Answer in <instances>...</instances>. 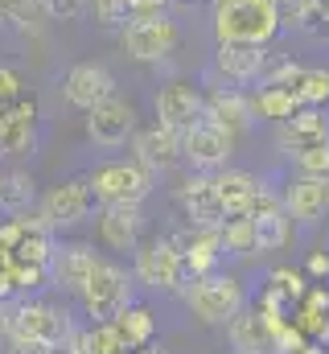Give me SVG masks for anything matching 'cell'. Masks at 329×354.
Here are the masks:
<instances>
[{
  "mask_svg": "<svg viewBox=\"0 0 329 354\" xmlns=\"http://www.w3.org/2000/svg\"><path fill=\"white\" fill-rule=\"evenodd\" d=\"M202 115H210L214 124H223L231 136L251 132L255 128V111H251V99L239 87H214L210 95H202Z\"/></svg>",
  "mask_w": 329,
  "mask_h": 354,
  "instance_id": "cell-18",
  "label": "cell"
},
{
  "mask_svg": "<svg viewBox=\"0 0 329 354\" xmlns=\"http://www.w3.org/2000/svg\"><path fill=\"white\" fill-rule=\"evenodd\" d=\"M132 153H136L132 161H140L149 174H169V169H177V161H181V132L169 128V124L136 128Z\"/></svg>",
  "mask_w": 329,
  "mask_h": 354,
  "instance_id": "cell-15",
  "label": "cell"
},
{
  "mask_svg": "<svg viewBox=\"0 0 329 354\" xmlns=\"http://www.w3.org/2000/svg\"><path fill=\"white\" fill-rule=\"evenodd\" d=\"M8 330L33 334V338L50 342V346H58V342L75 330V322H70V313H66L62 305H54V301L17 297V301H8Z\"/></svg>",
  "mask_w": 329,
  "mask_h": 354,
  "instance_id": "cell-9",
  "label": "cell"
},
{
  "mask_svg": "<svg viewBox=\"0 0 329 354\" xmlns=\"http://www.w3.org/2000/svg\"><path fill=\"white\" fill-rule=\"evenodd\" d=\"M99 243L107 252H132L144 235V202H111L99 206Z\"/></svg>",
  "mask_w": 329,
  "mask_h": 354,
  "instance_id": "cell-11",
  "label": "cell"
},
{
  "mask_svg": "<svg viewBox=\"0 0 329 354\" xmlns=\"http://www.w3.org/2000/svg\"><path fill=\"white\" fill-rule=\"evenodd\" d=\"M214 194H218V202H223V214L227 218H243L247 210H251V198H255V189H259V177L247 174V169H214Z\"/></svg>",
  "mask_w": 329,
  "mask_h": 354,
  "instance_id": "cell-21",
  "label": "cell"
},
{
  "mask_svg": "<svg viewBox=\"0 0 329 354\" xmlns=\"http://www.w3.org/2000/svg\"><path fill=\"white\" fill-rule=\"evenodd\" d=\"M79 346L86 354H124V351H128L111 317H107V322H91V326L82 330V342H79Z\"/></svg>",
  "mask_w": 329,
  "mask_h": 354,
  "instance_id": "cell-28",
  "label": "cell"
},
{
  "mask_svg": "<svg viewBox=\"0 0 329 354\" xmlns=\"http://www.w3.org/2000/svg\"><path fill=\"white\" fill-rule=\"evenodd\" d=\"M223 227H185V231H173L169 243L181 252V264H185V276L198 280L206 272H218V260H223Z\"/></svg>",
  "mask_w": 329,
  "mask_h": 354,
  "instance_id": "cell-13",
  "label": "cell"
},
{
  "mask_svg": "<svg viewBox=\"0 0 329 354\" xmlns=\"http://www.w3.org/2000/svg\"><path fill=\"white\" fill-rule=\"evenodd\" d=\"M95 248L91 243H58L54 248V260H50V284H58L62 292H75L86 284L91 276V264H95Z\"/></svg>",
  "mask_w": 329,
  "mask_h": 354,
  "instance_id": "cell-20",
  "label": "cell"
},
{
  "mask_svg": "<svg viewBox=\"0 0 329 354\" xmlns=\"http://www.w3.org/2000/svg\"><path fill=\"white\" fill-rule=\"evenodd\" d=\"M297 354H326V351H317V346H309V342H305V346H301Z\"/></svg>",
  "mask_w": 329,
  "mask_h": 354,
  "instance_id": "cell-39",
  "label": "cell"
},
{
  "mask_svg": "<svg viewBox=\"0 0 329 354\" xmlns=\"http://www.w3.org/2000/svg\"><path fill=\"white\" fill-rule=\"evenodd\" d=\"M177 46H181V25L169 12L164 17H149V21H128L120 29V50L132 62L161 66V62H169V54H177Z\"/></svg>",
  "mask_w": 329,
  "mask_h": 354,
  "instance_id": "cell-6",
  "label": "cell"
},
{
  "mask_svg": "<svg viewBox=\"0 0 329 354\" xmlns=\"http://www.w3.org/2000/svg\"><path fill=\"white\" fill-rule=\"evenodd\" d=\"M136 120H140L136 103L115 91V95H107L103 103H95L86 111V136H91L95 149H124L136 136V128H140Z\"/></svg>",
  "mask_w": 329,
  "mask_h": 354,
  "instance_id": "cell-10",
  "label": "cell"
},
{
  "mask_svg": "<svg viewBox=\"0 0 329 354\" xmlns=\"http://www.w3.org/2000/svg\"><path fill=\"white\" fill-rule=\"evenodd\" d=\"M153 111H157V124H169V128L181 132L202 115V91L194 83H185V79H173L153 95Z\"/></svg>",
  "mask_w": 329,
  "mask_h": 354,
  "instance_id": "cell-16",
  "label": "cell"
},
{
  "mask_svg": "<svg viewBox=\"0 0 329 354\" xmlns=\"http://www.w3.org/2000/svg\"><path fill=\"white\" fill-rule=\"evenodd\" d=\"M263 58H267V46L218 41V50H214V71H218L227 83L247 87V83H259V75H263Z\"/></svg>",
  "mask_w": 329,
  "mask_h": 354,
  "instance_id": "cell-19",
  "label": "cell"
},
{
  "mask_svg": "<svg viewBox=\"0 0 329 354\" xmlns=\"http://www.w3.org/2000/svg\"><path fill=\"white\" fill-rule=\"evenodd\" d=\"M231 153H235V136L210 115H198L189 128H181V161H189V169L214 174L231 161Z\"/></svg>",
  "mask_w": 329,
  "mask_h": 354,
  "instance_id": "cell-8",
  "label": "cell"
},
{
  "mask_svg": "<svg viewBox=\"0 0 329 354\" xmlns=\"http://www.w3.org/2000/svg\"><path fill=\"white\" fill-rule=\"evenodd\" d=\"M317 140H329L326 107H297L280 124V149H288V153H297L305 145H317Z\"/></svg>",
  "mask_w": 329,
  "mask_h": 354,
  "instance_id": "cell-23",
  "label": "cell"
},
{
  "mask_svg": "<svg viewBox=\"0 0 329 354\" xmlns=\"http://www.w3.org/2000/svg\"><path fill=\"white\" fill-rule=\"evenodd\" d=\"M223 252H231V256H255L259 252V243H255V223L251 218H227L223 223Z\"/></svg>",
  "mask_w": 329,
  "mask_h": 354,
  "instance_id": "cell-29",
  "label": "cell"
},
{
  "mask_svg": "<svg viewBox=\"0 0 329 354\" xmlns=\"http://www.w3.org/2000/svg\"><path fill=\"white\" fill-rule=\"evenodd\" d=\"M0 181H4V169H0Z\"/></svg>",
  "mask_w": 329,
  "mask_h": 354,
  "instance_id": "cell-41",
  "label": "cell"
},
{
  "mask_svg": "<svg viewBox=\"0 0 329 354\" xmlns=\"http://www.w3.org/2000/svg\"><path fill=\"white\" fill-rule=\"evenodd\" d=\"M132 354H161V351H153V342H149V346H140V351H132Z\"/></svg>",
  "mask_w": 329,
  "mask_h": 354,
  "instance_id": "cell-40",
  "label": "cell"
},
{
  "mask_svg": "<svg viewBox=\"0 0 329 354\" xmlns=\"http://www.w3.org/2000/svg\"><path fill=\"white\" fill-rule=\"evenodd\" d=\"M111 322H115V330H120V338H124L128 351H140V346H149V342L157 338V317H153L144 305H136V301L124 305Z\"/></svg>",
  "mask_w": 329,
  "mask_h": 354,
  "instance_id": "cell-24",
  "label": "cell"
},
{
  "mask_svg": "<svg viewBox=\"0 0 329 354\" xmlns=\"http://www.w3.org/2000/svg\"><path fill=\"white\" fill-rule=\"evenodd\" d=\"M86 12L103 29H124L132 21V0H86Z\"/></svg>",
  "mask_w": 329,
  "mask_h": 354,
  "instance_id": "cell-32",
  "label": "cell"
},
{
  "mask_svg": "<svg viewBox=\"0 0 329 354\" xmlns=\"http://www.w3.org/2000/svg\"><path fill=\"white\" fill-rule=\"evenodd\" d=\"M280 202H284L288 218H297V223H321L326 210H329V181L297 174L288 185H284Z\"/></svg>",
  "mask_w": 329,
  "mask_h": 354,
  "instance_id": "cell-17",
  "label": "cell"
},
{
  "mask_svg": "<svg viewBox=\"0 0 329 354\" xmlns=\"http://www.w3.org/2000/svg\"><path fill=\"white\" fill-rule=\"evenodd\" d=\"M79 301H82V313L91 322L115 317L124 305H132V276H128V268H120L115 260L95 256L91 276H86V284L79 288Z\"/></svg>",
  "mask_w": 329,
  "mask_h": 354,
  "instance_id": "cell-3",
  "label": "cell"
},
{
  "mask_svg": "<svg viewBox=\"0 0 329 354\" xmlns=\"http://www.w3.org/2000/svg\"><path fill=\"white\" fill-rule=\"evenodd\" d=\"M62 99L66 107L75 111H91L95 103H103L107 95H115V75L103 66V62H75L66 75H62Z\"/></svg>",
  "mask_w": 329,
  "mask_h": 354,
  "instance_id": "cell-12",
  "label": "cell"
},
{
  "mask_svg": "<svg viewBox=\"0 0 329 354\" xmlns=\"http://www.w3.org/2000/svg\"><path fill=\"white\" fill-rule=\"evenodd\" d=\"M292 165L301 177H321L329 181V140H317V145H305L292 153Z\"/></svg>",
  "mask_w": 329,
  "mask_h": 354,
  "instance_id": "cell-30",
  "label": "cell"
},
{
  "mask_svg": "<svg viewBox=\"0 0 329 354\" xmlns=\"http://www.w3.org/2000/svg\"><path fill=\"white\" fill-rule=\"evenodd\" d=\"M251 99V111H255V120H272V124H284L301 103H297V95L288 87H272V83H263V87L255 91V95H247Z\"/></svg>",
  "mask_w": 329,
  "mask_h": 354,
  "instance_id": "cell-26",
  "label": "cell"
},
{
  "mask_svg": "<svg viewBox=\"0 0 329 354\" xmlns=\"http://www.w3.org/2000/svg\"><path fill=\"white\" fill-rule=\"evenodd\" d=\"M50 351L54 346L41 342V338H33V334H17V330L4 334V354H50Z\"/></svg>",
  "mask_w": 329,
  "mask_h": 354,
  "instance_id": "cell-34",
  "label": "cell"
},
{
  "mask_svg": "<svg viewBox=\"0 0 329 354\" xmlns=\"http://www.w3.org/2000/svg\"><path fill=\"white\" fill-rule=\"evenodd\" d=\"M8 334V305H0V338Z\"/></svg>",
  "mask_w": 329,
  "mask_h": 354,
  "instance_id": "cell-38",
  "label": "cell"
},
{
  "mask_svg": "<svg viewBox=\"0 0 329 354\" xmlns=\"http://www.w3.org/2000/svg\"><path fill=\"white\" fill-rule=\"evenodd\" d=\"M8 272H12V288L17 297H33L50 284V268L41 264H25V260H8Z\"/></svg>",
  "mask_w": 329,
  "mask_h": 354,
  "instance_id": "cell-31",
  "label": "cell"
},
{
  "mask_svg": "<svg viewBox=\"0 0 329 354\" xmlns=\"http://www.w3.org/2000/svg\"><path fill=\"white\" fill-rule=\"evenodd\" d=\"M91 210H95V198H91L86 177H66V181L50 185V189L37 198V206H33V214H37L54 235H58V231H70V227H79V223H86Z\"/></svg>",
  "mask_w": 329,
  "mask_h": 354,
  "instance_id": "cell-7",
  "label": "cell"
},
{
  "mask_svg": "<svg viewBox=\"0 0 329 354\" xmlns=\"http://www.w3.org/2000/svg\"><path fill=\"white\" fill-rule=\"evenodd\" d=\"M280 37L276 0H214V41L272 46Z\"/></svg>",
  "mask_w": 329,
  "mask_h": 354,
  "instance_id": "cell-1",
  "label": "cell"
},
{
  "mask_svg": "<svg viewBox=\"0 0 329 354\" xmlns=\"http://www.w3.org/2000/svg\"><path fill=\"white\" fill-rule=\"evenodd\" d=\"M309 276H329V256L326 252H313V256H309Z\"/></svg>",
  "mask_w": 329,
  "mask_h": 354,
  "instance_id": "cell-37",
  "label": "cell"
},
{
  "mask_svg": "<svg viewBox=\"0 0 329 354\" xmlns=\"http://www.w3.org/2000/svg\"><path fill=\"white\" fill-rule=\"evenodd\" d=\"M173 198H177V206H181V214H185L189 227H223V223H227L223 202H218V194H214V177L210 174H198V169H194V174L177 185Z\"/></svg>",
  "mask_w": 329,
  "mask_h": 354,
  "instance_id": "cell-14",
  "label": "cell"
},
{
  "mask_svg": "<svg viewBox=\"0 0 329 354\" xmlns=\"http://www.w3.org/2000/svg\"><path fill=\"white\" fill-rule=\"evenodd\" d=\"M37 206V181L29 169H4L0 181V214H21V210H33Z\"/></svg>",
  "mask_w": 329,
  "mask_h": 354,
  "instance_id": "cell-25",
  "label": "cell"
},
{
  "mask_svg": "<svg viewBox=\"0 0 329 354\" xmlns=\"http://www.w3.org/2000/svg\"><path fill=\"white\" fill-rule=\"evenodd\" d=\"M17 95H25V79H21L12 66H0V107L12 103Z\"/></svg>",
  "mask_w": 329,
  "mask_h": 354,
  "instance_id": "cell-36",
  "label": "cell"
},
{
  "mask_svg": "<svg viewBox=\"0 0 329 354\" xmlns=\"http://www.w3.org/2000/svg\"><path fill=\"white\" fill-rule=\"evenodd\" d=\"M305 288H309L305 276L292 272V268H276V272H272V284H267V292H276L284 305H297V301L305 297Z\"/></svg>",
  "mask_w": 329,
  "mask_h": 354,
  "instance_id": "cell-33",
  "label": "cell"
},
{
  "mask_svg": "<svg viewBox=\"0 0 329 354\" xmlns=\"http://www.w3.org/2000/svg\"><path fill=\"white\" fill-rule=\"evenodd\" d=\"M227 338L235 354H272V326L259 309H239L231 322H227Z\"/></svg>",
  "mask_w": 329,
  "mask_h": 354,
  "instance_id": "cell-22",
  "label": "cell"
},
{
  "mask_svg": "<svg viewBox=\"0 0 329 354\" xmlns=\"http://www.w3.org/2000/svg\"><path fill=\"white\" fill-rule=\"evenodd\" d=\"M95 206H111V202H144L153 194V174L140 161H103L86 174Z\"/></svg>",
  "mask_w": 329,
  "mask_h": 354,
  "instance_id": "cell-5",
  "label": "cell"
},
{
  "mask_svg": "<svg viewBox=\"0 0 329 354\" xmlns=\"http://www.w3.org/2000/svg\"><path fill=\"white\" fill-rule=\"evenodd\" d=\"M292 95H297L301 107H326L329 103V71L326 66H305L301 79H297V87H292Z\"/></svg>",
  "mask_w": 329,
  "mask_h": 354,
  "instance_id": "cell-27",
  "label": "cell"
},
{
  "mask_svg": "<svg viewBox=\"0 0 329 354\" xmlns=\"http://www.w3.org/2000/svg\"><path fill=\"white\" fill-rule=\"evenodd\" d=\"M194 4H198V0H194Z\"/></svg>",
  "mask_w": 329,
  "mask_h": 354,
  "instance_id": "cell-42",
  "label": "cell"
},
{
  "mask_svg": "<svg viewBox=\"0 0 329 354\" xmlns=\"http://www.w3.org/2000/svg\"><path fill=\"white\" fill-rule=\"evenodd\" d=\"M181 297H185V309H189L198 322H206V326H227V322L247 305L243 284H239L235 276H227V272H206V276L189 280V284L181 288Z\"/></svg>",
  "mask_w": 329,
  "mask_h": 354,
  "instance_id": "cell-2",
  "label": "cell"
},
{
  "mask_svg": "<svg viewBox=\"0 0 329 354\" xmlns=\"http://www.w3.org/2000/svg\"><path fill=\"white\" fill-rule=\"evenodd\" d=\"M41 8H46V21H79L82 12H86V0H41Z\"/></svg>",
  "mask_w": 329,
  "mask_h": 354,
  "instance_id": "cell-35",
  "label": "cell"
},
{
  "mask_svg": "<svg viewBox=\"0 0 329 354\" xmlns=\"http://www.w3.org/2000/svg\"><path fill=\"white\" fill-rule=\"evenodd\" d=\"M132 280H140L153 292H181L189 284L185 264H181V252L169 243V235L144 239V243L132 248Z\"/></svg>",
  "mask_w": 329,
  "mask_h": 354,
  "instance_id": "cell-4",
  "label": "cell"
}]
</instances>
